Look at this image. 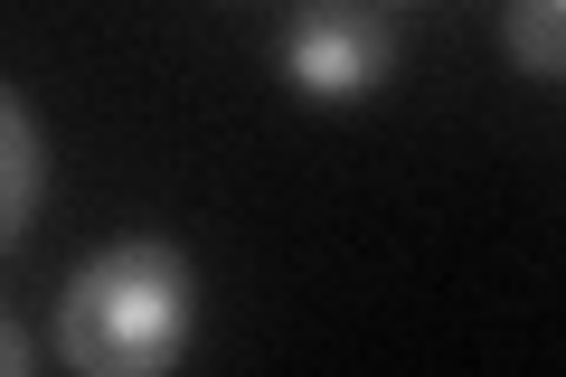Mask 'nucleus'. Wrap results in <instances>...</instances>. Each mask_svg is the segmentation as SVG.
Segmentation results:
<instances>
[{"instance_id":"obj_5","label":"nucleus","mask_w":566,"mask_h":377,"mask_svg":"<svg viewBox=\"0 0 566 377\" xmlns=\"http://www.w3.org/2000/svg\"><path fill=\"white\" fill-rule=\"evenodd\" d=\"M378 10H416V0H378Z\"/></svg>"},{"instance_id":"obj_1","label":"nucleus","mask_w":566,"mask_h":377,"mask_svg":"<svg viewBox=\"0 0 566 377\" xmlns=\"http://www.w3.org/2000/svg\"><path fill=\"white\" fill-rule=\"evenodd\" d=\"M199 321V264L161 237H114L57 293V358L76 377H161Z\"/></svg>"},{"instance_id":"obj_2","label":"nucleus","mask_w":566,"mask_h":377,"mask_svg":"<svg viewBox=\"0 0 566 377\" xmlns=\"http://www.w3.org/2000/svg\"><path fill=\"white\" fill-rule=\"evenodd\" d=\"M274 76L303 104H368L397 76V20L378 0H303L274 39Z\"/></svg>"},{"instance_id":"obj_4","label":"nucleus","mask_w":566,"mask_h":377,"mask_svg":"<svg viewBox=\"0 0 566 377\" xmlns=\"http://www.w3.org/2000/svg\"><path fill=\"white\" fill-rule=\"evenodd\" d=\"M501 57L528 85H566V0H501Z\"/></svg>"},{"instance_id":"obj_3","label":"nucleus","mask_w":566,"mask_h":377,"mask_svg":"<svg viewBox=\"0 0 566 377\" xmlns=\"http://www.w3.org/2000/svg\"><path fill=\"white\" fill-rule=\"evenodd\" d=\"M0 142H10V179H0V245H20L29 218L48 199V133L29 114V95H0Z\"/></svg>"}]
</instances>
